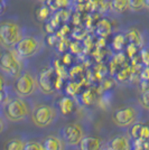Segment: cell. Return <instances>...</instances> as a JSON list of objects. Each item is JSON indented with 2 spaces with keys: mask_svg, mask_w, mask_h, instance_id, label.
<instances>
[{
  "mask_svg": "<svg viewBox=\"0 0 149 150\" xmlns=\"http://www.w3.org/2000/svg\"><path fill=\"white\" fill-rule=\"evenodd\" d=\"M24 141L19 138H13L5 144L4 150H24Z\"/></svg>",
  "mask_w": 149,
  "mask_h": 150,
  "instance_id": "obj_14",
  "label": "cell"
},
{
  "mask_svg": "<svg viewBox=\"0 0 149 150\" xmlns=\"http://www.w3.org/2000/svg\"><path fill=\"white\" fill-rule=\"evenodd\" d=\"M25 34V28L19 24L11 20L4 21L0 24V44L6 48H13Z\"/></svg>",
  "mask_w": 149,
  "mask_h": 150,
  "instance_id": "obj_2",
  "label": "cell"
},
{
  "mask_svg": "<svg viewBox=\"0 0 149 150\" xmlns=\"http://www.w3.org/2000/svg\"><path fill=\"white\" fill-rule=\"evenodd\" d=\"M128 1V8L132 11H140L147 6L146 0H127Z\"/></svg>",
  "mask_w": 149,
  "mask_h": 150,
  "instance_id": "obj_15",
  "label": "cell"
},
{
  "mask_svg": "<svg viewBox=\"0 0 149 150\" xmlns=\"http://www.w3.org/2000/svg\"><path fill=\"white\" fill-rule=\"evenodd\" d=\"M44 48V40L40 35L25 34L23 38L15 45L13 50L21 59H27L39 54Z\"/></svg>",
  "mask_w": 149,
  "mask_h": 150,
  "instance_id": "obj_1",
  "label": "cell"
},
{
  "mask_svg": "<svg viewBox=\"0 0 149 150\" xmlns=\"http://www.w3.org/2000/svg\"><path fill=\"white\" fill-rule=\"evenodd\" d=\"M2 113L7 120L11 122H18L24 120L31 113V109L24 99L13 98L4 105Z\"/></svg>",
  "mask_w": 149,
  "mask_h": 150,
  "instance_id": "obj_4",
  "label": "cell"
},
{
  "mask_svg": "<svg viewBox=\"0 0 149 150\" xmlns=\"http://www.w3.org/2000/svg\"><path fill=\"white\" fill-rule=\"evenodd\" d=\"M56 118H57L56 109L46 104H40L36 106L31 112L33 122L39 128L48 127L55 121Z\"/></svg>",
  "mask_w": 149,
  "mask_h": 150,
  "instance_id": "obj_6",
  "label": "cell"
},
{
  "mask_svg": "<svg viewBox=\"0 0 149 150\" xmlns=\"http://www.w3.org/2000/svg\"><path fill=\"white\" fill-rule=\"evenodd\" d=\"M24 150H44V147L37 141H28L24 146Z\"/></svg>",
  "mask_w": 149,
  "mask_h": 150,
  "instance_id": "obj_19",
  "label": "cell"
},
{
  "mask_svg": "<svg viewBox=\"0 0 149 150\" xmlns=\"http://www.w3.org/2000/svg\"><path fill=\"white\" fill-rule=\"evenodd\" d=\"M74 108V101L71 98H63L62 100L60 101V109L61 112L64 115H68L70 113H72Z\"/></svg>",
  "mask_w": 149,
  "mask_h": 150,
  "instance_id": "obj_13",
  "label": "cell"
},
{
  "mask_svg": "<svg viewBox=\"0 0 149 150\" xmlns=\"http://www.w3.org/2000/svg\"><path fill=\"white\" fill-rule=\"evenodd\" d=\"M62 140L68 146H77L84 138L83 128L79 123H70L61 130Z\"/></svg>",
  "mask_w": 149,
  "mask_h": 150,
  "instance_id": "obj_8",
  "label": "cell"
},
{
  "mask_svg": "<svg viewBox=\"0 0 149 150\" xmlns=\"http://www.w3.org/2000/svg\"><path fill=\"white\" fill-rule=\"evenodd\" d=\"M140 79H141V81H143V82H149V66H146V67L141 71Z\"/></svg>",
  "mask_w": 149,
  "mask_h": 150,
  "instance_id": "obj_24",
  "label": "cell"
},
{
  "mask_svg": "<svg viewBox=\"0 0 149 150\" xmlns=\"http://www.w3.org/2000/svg\"><path fill=\"white\" fill-rule=\"evenodd\" d=\"M4 129H5V123H4V121H2V119L0 118V133L4 131Z\"/></svg>",
  "mask_w": 149,
  "mask_h": 150,
  "instance_id": "obj_26",
  "label": "cell"
},
{
  "mask_svg": "<svg viewBox=\"0 0 149 150\" xmlns=\"http://www.w3.org/2000/svg\"><path fill=\"white\" fill-rule=\"evenodd\" d=\"M74 84L75 83H70V84H68V86L66 88V92H67V94H70V95H74V94L77 93L79 85H76V86H75Z\"/></svg>",
  "mask_w": 149,
  "mask_h": 150,
  "instance_id": "obj_23",
  "label": "cell"
},
{
  "mask_svg": "<svg viewBox=\"0 0 149 150\" xmlns=\"http://www.w3.org/2000/svg\"><path fill=\"white\" fill-rule=\"evenodd\" d=\"M1 100H2V92L0 91V102H1Z\"/></svg>",
  "mask_w": 149,
  "mask_h": 150,
  "instance_id": "obj_27",
  "label": "cell"
},
{
  "mask_svg": "<svg viewBox=\"0 0 149 150\" xmlns=\"http://www.w3.org/2000/svg\"><path fill=\"white\" fill-rule=\"evenodd\" d=\"M139 104L143 106L145 110L149 111V88L141 92L139 96Z\"/></svg>",
  "mask_w": 149,
  "mask_h": 150,
  "instance_id": "obj_18",
  "label": "cell"
},
{
  "mask_svg": "<svg viewBox=\"0 0 149 150\" xmlns=\"http://www.w3.org/2000/svg\"><path fill=\"white\" fill-rule=\"evenodd\" d=\"M111 150H131L130 140L126 136H117L110 141Z\"/></svg>",
  "mask_w": 149,
  "mask_h": 150,
  "instance_id": "obj_10",
  "label": "cell"
},
{
  "mask_svg": "<svg viewBox=\"0 0 149 150\" xmlns=\"http://www.w3.org/2000/svg\"><path fill=\"white\" fill-rule=\"evenodd\" d=\"M131 75H132V71H131V69L130 67H126V69H123L118 74V80L120 82H124V81H127Z\"/></svg>",
  "mask_w": 149,
  "mask_h": 150,
  "instance_id": "obj_20",
  "label": "cell"
},
{
  "mask_svg": "<svg viewBox=\"0 0 149 150\" xmlns=\"http://www.w3.org/2000/svg\"><path fill=\"white\" fill-rule=\"evenodd\" d=\"M141 117L140 109L135 104L120 106L112 112V121L118 127H130L137 123Z\"/></svg>",
  "mask_w": 149,
  "mask_h": 150,
  "instance_id": "obj_3",
  "label": "cell"
},
{
  "mask_svg": "<svg viewBox=\"0 0 149 150\" xmlns=\"http://www.w3.org/2000/svg\"><path fill=\"white\" fill-rule=\"evenodd\" d=\"M101 141L99 138L84 137L80 142V150H100Z\"/></svg>",
  "mask_w": 149,
  "mask_h": 150,
  "instance_id": "obj_11",
  "label": "cell"
},
{
  "mask_svg": "<svg viewBox=\"0 0 149 150\" xmlns=\"http://www.w3.org/2000/svg\"><path fill=\"white\" fill-rule=\"evenodd\" d=\"M37 86V77L34 76V74L29 71H23L15 83L16 92L24 98L31 95L36 91Z\"/></svg>",
  "mask_w": 149,
  "mask_h": 150,
  "instance_id": "obj_7",
  "label": "cell"
},
{
  "mask_svg": "<svg viewBox=\"0 0 149 150\" xmlns=\"http://www.w3.org/2000/svg\"><path fill=\"white\" fill-rule=\"evenodd\" d=\"M139 139H143V140H149V127L148 125H141L140 134H139Z\"/></svg>",
  "mask_w": 149,
  "mask_h": 150,
  "instance_id": "obj_22",
  "label": "cell"
},
{
  "mask_svg": "<svg viewBox=\"0 0 149 150\" xmlns=\"http://www.w3.org/2000/svg\"><path fill=\"white\" fill-rule=\"evenodd\" d=\"M44 150H63L64 144L63 140L55 136H50L45 139L44 141Z\"/></svg>",
  "mask_w": 149,
  "mask_h": 150,
  "instance_id": "obj_12",
  "label": "cell"
},
{
  "mask_svg": "<svg viewBox=\"0 0 149 150\" xmlns=\"http://www.w3.org/2000/svg\"><path fill=\"white\" fill-rule=\"evenodd\" d=\"M53 69H47L42 71L37 76V84L40 91L45 94H52L55 88V82L53 80Z\"/></svg>",
  "mask_w": 149,
  "mask_h": 150,
  "instance_id": "obj_9",
  "label": "cell"
},
{
  "mask_svg": "<svg viewBox=\"0 0 149 150\" xmlns=\"http://www.w3.org/2000/svg\"><path fill=\"white\" fill-rule=\"evenodd\" d=\"M112 7L117 13H122L128 8L127 0H112Z\"/></svg>",
  "mask_w": 149,
  "mask_h": 150,
  "instance_id": "obj_16",
  "label": "cell"
},
{
  "mask_svg": "<svg viewBox=\"0 0 149 150\" xmlns=\"http://www.w3.org/2000/svg\"><path fill=\"white\" fill-rule=\"evenodd\" d=\"M20 59L15 50H4L0 54V69L11 77H17L23 72Z\"/></svg>",
  "mask_w": 149,
  "mask_h": 150,
  "instance_id": "obj_5",
  "label": "cell"
},
{
  "mask_svg": "<svg viewBox=\"0 0 149 150\" xmlns=\"http://www.w3.org/2000/svg\"><path fill=\"white\" fill-rule=\"evenodd\" d=\"M38 1H39V2H46V1H48V0H38Z\"/></svg>",
  "mask_w": 149,
  "mask_h": 150,
  "instance_id": "obj_28",
  "label": "cell"
},
{
  "mask_svg": "<svg viewBox=\"0 0 149 150\" xmlns=\"http://www.w3.org/2000/svg\"><path fill=\"white\" fill-rule=\"evenodd\" d=\"M81 100L85 105H91L94 102V100H95V94L93 93L92 90H89V91H87V92H84V93L82 94Z\"/></svg>",
  "mask_w": 149,
  "mask_h": 150,
  "instance_id": "obj_17",
  "label": "cell"
},
{
  "mask_svg": "<svg viewBox=\"0 0 149 150\" xmlns=\"http://www.w3.org/2000/svg\"><path fill=\"white\" fill-rule=\"evenodd\" d=\"M141 123H139V122H137V123H135V125H132V127H131L130 129V136L135 140L136 139H139V134H140V129H141Z\"/></svg>",
  "mask_w": 149,
  "mask_h": 150,
  "instance_id": "obj_21",
  "label": "cell"
},
{
  "mask_svg": "<svg viewBox=\"0 0 149 150\" xmlns=\"http://www.w3.org/2000/svg\"><path fill=\"white\" fill-rule=\"evenodd\" d=\"M141 59L143 63L146 66H149V50H143L141 53Z\"/></svg>",
  "mask_w": 149,
  "mask_h": 150,
  "instance_id": "obj_25",
  "label": "cell"
}]
</instances>
